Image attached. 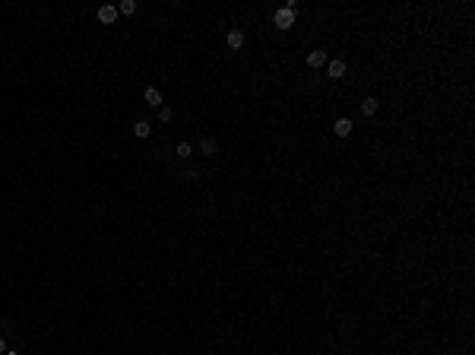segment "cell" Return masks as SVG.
Here are the masks:
<instances>
[{
  "label": "cell",
  "instance_id": "1",
  "mask_svg": "<svg viewBox=\"0 0 475 355\" xmlns=\"http://www.w3.org/2000/svg\"><path fill=\"white\" fill-rule=\"evenodd\" d=\"M272 25L282 32H289L292 25H295V10H285V6H279L276 13H272Z\"/></svg>",
  "mask_w": 475,
  "mask_h": 355
},
{
  "label": "cell",
  "instance_id": "2",
  "mask_svg": "<svg viewBox=\"0 0 475 355\" xmlns=\"http://www.w3.org/2000/svg\"><path fill=\"white\" fill-rule=\"evenodd\" d=\"M98 23H105V25H114V23H117V6L102 3V6H98Z\"/></svg>",
  "mask_w": 475,
  "mask_h": 355
},
{
  "label": "cell",
  "instance_id": "3",
  "mask_svg": "<svg viewBox=\"0 0 475 355\" xmlns=\"http://www.w3.org/2000/svg\"><path fill=\"white\" fill-rule=\"evenodd\" d=\"M330 64V54H326V48H314L311 54H307V67H326Z\"/></svg>",
  "mask_w": 475,
  "mask_h": 355
},
{
  "label": "cell",
  "instance_id": "4",
  "mask_svg": "<svg viewBox=\"0 0 475 355\" xmlns=\"http://www.w3.org/2000/svg\"><path fill=\"white\" fill-rule=\"evenodd\" d=\"M225 45H228L231 51H241V48H244V32H241V29H228V35H225Z\"/></svg>",
  "mask_w": 475,
  "mask_h": 355
},
{
  "label": "cell",
  "instance_id": "5",
  "mask_svg": "<svg viewBox=\"0 0 475 355\" xmlns=\"http://www.w3.org/2000/svg\"><path fill=\"white\" fill-rule=\"evenodd\" d=\"M200 152H203L206 159H216L219 156V143L212 137H203V140H200Z\"/></svg>",
  "mask_w": 475,
  "mask_h": 355
},
{
  "label": "cell",
  "instance_id": "6",
  "mask_svg": "<svg viewBox=\"0 0 475 355\" xmlns=\"http://www.w3.org/2000/svg\"><path fill=\"white\" fill-rule=\"evenodd\" d=\"M345 70H349V67H345V60H330V64H326V73H330V79H342Z\"/></svg>",
  "mask_w": 475,
  "mask_h": 355
},
{
  "label": "cell",
  "instance_id": "7",
  "mask_svg": "<svg viewBox=\"0 0 475 355\" xmlns=\"http://www.w3.org/2000/svg\"><path fill=\"white\" fill-rule=\"evenodd\" d=\"M143 98H146V105H152V108H162V92H158L156 86H149V89L143 92Z\"/></svg>",
  "mask_w": 475,
  "mask_h": 355
},
{
  "label": "cell",
  "instance_id": "8",
  "mask_svg": "<svg viewBox=\"0 0 475 355\" xmlns=\"http://www.w3.org/2000/svg\"><path fill=\"white\" fill-rule=\"evenodd\" d=\"M352 127H355V124H352L349 118H339L336 124H333V133H336V137H349V133H352Z\"/></svg>",
  "mask_w": 475,
  "mask_h": 355
},
{
  "label": "cell",
  "instance_id": "9",
  "mask_svg": "<svg viewBox=\"0 0 475 355\" xmlns=\"http://www.w3.org/2000/svg\"><path fill=\"white\" fill-rule=\"evenodd\" d=\"M377 108H380L377 98H361V115H364V118H374V115H377Z\"/></svg>",
  "mask_w": 475,
  "mask_h": 355
},
{
  "label": "cell",
  "instance_id": "10",
  "mask_svg": "<svg viewBox=\"0 0 475 355\" xmlns=\"http://www.w3.org/2000/svg\"><path fill=\"white\" fill-rule=\"evenodd\" d=\"M136 13V0H120L117 3V16H133Z\"/></svg>",
  "mask_w": 475,
  "mask_h": 355
},
{
  "label": "cell",
  "instance_id": "11",
  "mask_svg": "<svg viewBox=\"0 0 475 355\" xmlns=\"http://www.w3.org/2000/svg\"><path fill=\"white\" fill-rule=\"evenodd\" d=\"M133 133H136L139 140H146L152 133V124H149V120H136V124H133Z\"/></svg>",
  "mask_w": 475,
  "mask_h": 355
},
{
  "label": "cell",
  "instance_id": "12",
  "mask_svg": "<svg viewBox=\"0 0 475 355\" xmlns=\"http://www.w3.org/2000/svg\"><path fill=\"white\" fill-rule=\"evenodd\" d=\"M193 156V146L190 143H178V159H190Z\"/></svg>",
  "mask_w": 475,
  "mask_h": 355
},
{
  "label": "cell",
  "instance_id": "13",
  "mask_svg": "<svg viewBox=\"0 0 475 355\" xmlns=\"http://www.w3.org/2000/svg\"><path fill=\"white\" fill-rule=\"evenodd\" d=\"M171 118H175V111H171V108H158V120H162V124H168Z\"/></svg>",
  "mask_w": 475,
  "mask_h": 355
},
{
  "label": "cell",
  "instance_id": "14",
  "mask_svg": "<svg viewBox=\"0 0 475 355\" xmlns=\"http://www.w3.org/2000/svg\"><path fill=\"white\" fill-rule=\"evenodd\" d=\"M181 178H184V181H197V171H193V168H187V171H184Z\"/></svg>",
  "mask_w": 475,
  "mask_h": 355
},
{
  "label": "cell",
  "instance_id": "15",
  "mask_svg": "<svg viewBox=\"0 0 475 355\" xmlns=\"http://www.w3.org/2000/svg\"><path fill=\"white\" fill-rule=\"evenodd\" d=\"M3 352H6V339L0 336V355H3Z\"/></svg>",
  "mask_w": 475,
  "mask_h": 355
},
{
  "label": "cell",
  "instance_id": "16",
  "mask_svg": "<svg viewBox=\"0 0 475 355\" xmlns=\"http://www.w3.org/2000/svg\"><path fill=\"white\" fill-rule=\"evenodd\" d=\"M3 355H19V352H10V349H6V352H3Z\"/></svg>",
  "mask_w": 475,
  "mask_h": 355
}]
</instances>
